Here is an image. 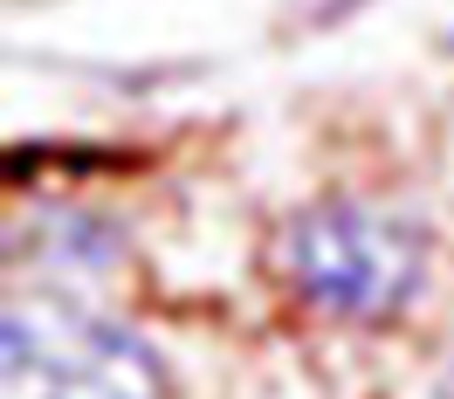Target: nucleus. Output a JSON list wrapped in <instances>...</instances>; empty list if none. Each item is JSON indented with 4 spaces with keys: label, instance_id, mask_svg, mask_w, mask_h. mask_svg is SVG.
<instances>
[{
    "label": "nucleus",
    "instance_id": "1",
    "mask_svg": "<svg viewBox=\"0 0 454 399\" xmlns=\"http://www.w3.org/2000/svg\"><path fill=\"white\" fill-rule=\"evenodd\" d=\"M276 269L289 296L331 324H393L427 289V228L386 200L324 193L283 221Z\"/></svg>",
    "mask_w": 454,
    "mask_h": 399
},
{
    "label": "nucleus",
    "instance_id": "2",
    "mask_svg": "<svg viewBox=\"0 0 454 399\" xmlns=\"http://www.w3.org/2000/svg\"><path fill=\"white\" fill-rule=\"evenodd\" d=\"M7 399H166V358L124 317L76 289L35 283L7 296Z\"/></svg>",
    "mask_w": 454,
    "mask_h": 399
},
{
    "label": "nucleus",
    "instance_id": "3",
    "mask_svg": "<svg viewBox=\"0 0 454 399\" xmlns=\"http://www.w3.org/2000/svg\"><path fill=\"white\" fill-rule=\"evenodd\" d=\"M28 248H35V262L56 276V289H83V283L111 276L117 262H124L117 228L97 221V214H83V207H49L28 228Z\"/></svg>",
    "mask_w": 454,
    "mask_h": 399
}]
</instances>
